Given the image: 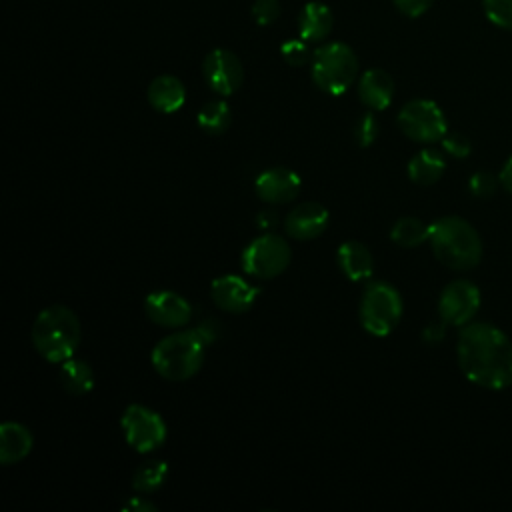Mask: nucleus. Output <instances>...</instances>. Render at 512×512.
I'll list each match as a JSON object with an SVG mask.
<instances>
[{
    "label": "nucleus",
    "mask_w": 512,
    "mask_h": 512,
    "mask_svg": "<svg viewBox=\"0 0 512 512\" xmlns=\"http://www.w3.org/2000/svg\"><path fill=\"white\" fill-rule=\"evenodd\" d=\"M250 14L258 26H270L280 16V2L278 0H254Z\"/></svg>",
    "instance_id": "30"
},
{
    "label": "nucleus",
    "mask_w": 512,
    "mask_h": 512,
    "mask_svg": "<svg viewBox=\"0 0 512 512\" xmlns=\"http://www.w3.org/2000/svg\"><path fill=\"white\" fill-rule=\"evenodd\" d=\"M428 242L434 256L452 270H470L482 258L476 228L460 216H442L430 224Z\"/></svg>",
    "instance_id": "2"
},
{
    "label": "nucleus",
    "mask_w": 512,
    "mask_h": 512,
    "mask_svg": "<svg viewBox=\"0 0 512 512\" xmlns=\"http://www.w3.org/2000/svg\"><path fill=\"white\" fill-rule=\"evenodd\" d=\"M312 82L326 94H344L358 76V58L344 42H328L312 54Z\"/></svg>",
    "instance_id": "5"
},
{
    "label": "nucleus",
    "mask_w": 512,
    "mask_h": 512,
    "mask_svg": "<svg viewBox=\"0 0 512 512\" xmlns=\"http://www.w3.org/2000/svg\"><path fill=\"white\" fill-rule=\"evenodd\" d=\"M146 316L164 328H180L186 326L192 318V306L188 300L170 290L150 292L144 300Z\"/></svg>",
    "instance_id": "13"
},
{
    "label": "nucleus",
    "mask_w": 512,
    "mask_h": 512,
    "mask_svg": "<svg viewBox=\"0 0 512 512\" xmlns=\"http://www.w3.org/2000/svg\"><path fill=\"white\" fill-rule=\"evenodd\" d=\"M78 316L66 306L44 308L32 324V344L36 352L54 364L72 358L80 344Z\"/></svg>",
    "instance_id": "3"
},
{
    "label": "nucleus",
    "mask_w": 512,
    "mask_h": 512,
    "mask_svg": "<svg viewBox=\"0 0 512 512\" xmlns=\"http://www.w3.org/2000/svg\"><path fill=\"white\" fill-rule=\"evenodd\" d=\"M34 438L30 430L20 422H4L0 426V462L14 464L26 458L32 450Z\"/></svg>",
    "instance_id": "20"
},
{
    "label": "nucleus",
    "mask_w": 512,
    "mask_h": 512,
    "mask_svg": "<svg viewBox=\"0 0 512 512\" xmlns=\"http://www.w3.org/2000/svg\"><path fill=\"white\" fill-rule=\"evenodd\" d=\"M402 316V298L398 290L386 282L370 284L360 300V324L378 338L388 336Z\"/></svg>",
    "instance_id": "6"
},
{
    "label": "nucleus",
    "mask_w": 512,
    "mask_h": 512,
    "mask_svg": "<svg viewBox=\"0 0 512 512\" xmlns=\"http://www.w3.org/2000/svg\"><path fill=\"white\" fill-rule=\"evenodd\" d=\"M486 18L504 30H512V0H482Z\"/></svg>",
    "instance_id": "26"
},
{
    "label": "nucleus",
    "mask_w": 512,
    "mask_h": 512,
    "mask_svg": "<svg viewBox=\"0 0 512 512\" xmlns=\"http://www.w3.org/2000/svg\"><path fill=\"white\" fill-rule=\"evenodd\" d=\"M196 122L202 132L210 136H220L230 128V122H232L230 106L224 100H210L198 110Z\"/></svg>",
    "instance_id": "23"
},
{
    "label": "nucleus",
    "mask_w": 512,
    "mask_h": 512,
    "mask_svg": "<svg viewBox=\"0 0 512 512\" xmlns=\"http://www.w3.org/2000/svg\"><path fill=\"white\" fill-rule=\"evenodd\" d=\"M290 254V246L282 236L264 232L242 250L240 264L246 274L268 280L288 268Z\"/></svg>",
    "instance_id": "7"
},
{
    "label": "nucleus",
    "mask_w": 512,
    "mask_h": 512,
    "mask_svg": "<svg viewBox=\"0 0 512 512\" xmlns=\"http://www.w3.org/2000/svg\"><path fill=\"white\" fill-rule=\"evenodd\" d=\"M122 510H130V512H152L156 510V504H152L148 498L144 496H134L130 500H126L122 504Z\"/></svg>",
    "instance_id": "35"
},
{
    "label": "nucleus",
    "mask_w": 512,
    "mask_h": 512,
    "mask_svg": "<svg viewBox=\"0 0 512 512\" xmlns=\"http://www.w3.org/2000/svg\"><path fill=\"white\" fill-rule=\"evenodd\" d=\"M302 188L300 176L290 168H268L258 174L254 182L256 196L266 204H286L292 202Z\"/></svg>",
    "instance_id": "14"
},
{
    "label": "nucleus",
    "mask_w": 512,
    "mask_h": 512,
    "mask_svg": "<svg viewBox=\"0 0 512 512\" xmlns=\"http://www.w3.org/2000/svg\"><path fill=\"white\" fill-rule=\"evenodd\" d=\"M330 222L328 210L318 202H304L292 208L284 220V230L294 240L318 238Z\"/></svg>",
    "instance_id": "15"
},
{
    "label": "nucleus",
    "mask_w": 512,
    "mask_h": 512,
    "mask_svg": "<svg viewBox=\"0 0 512 512\" xmlns=\"http://www.w3.org/2000/svg\"><path fill=\"white\" fill-rule=\"evenodd\" d=\"M336 264L340 272L352 280V282H362L368 280L374 272V260L370 250L358 242V240H346L338 246L336 250Z\"/></svg>",
    "instance_id": "17"
},
{
    "label": "nucleus",
    "mask_w": 512,
    "mask_h": 512,
    "mask_svg": "<svg viewBox=\"0 0 512 512\" xmlns=\"http://www.w3.org/2000/svg\"><path fill=\"white\" fill-rule=\"evenodd\" d=\"M480 308V290L466 278L452 280L438 298V314L450 326H466Z\"/></svg>",
    "instance_id": "10"
},
{
    "label": "nucleus",
    "mask_w": 512,
    "mask_h": 512,
    "mask_svg": "<svg viewBox=\"0 0 512 512\" xmlns=\"http://www.w3.org/2000/svg\"><path fill=\"white\" fill-rule=\"evenodd\" d=\"M498 184H500V180H498L494 174H490V172H486V170H480V172H474V174L470 176V180H468V190H470V194L476 196V198H490V196L496 192Z\"/></svg>",
    "instance_id": "28"
},
{
    "label": "nucleus",
    "mask_w": 512,
    "mask_h": 512,
    "mask_svg": "<svg viewBox=\"0 0 512 512\" xmlns=\"http://www.w3.org/2000/svg\"><path fill=\"white\" fill-rule=\"evenodd\" d=\"M392 2H394L396 10L402 12L404 16L418 18V16H422L432 6L434 0H392Z\"/></svg>",
    "instance_id": "33"
},
{
    "label": "nucleus",
    "mask_w": 512,
    "mask_h": 512,
    "mask_svg": "<svg viewBox=\"0 0 512 512\" xmlns=\"http://www.w3.org/2000/svg\"><path fill=\"white\" fill-rule=\"evenodd\" d=\"M444 332H446V322L440 318V322H432L424 328L422 332V340L428 342V344H436L444 338Z\"/></svg>",
    "instance_id": "34"
},
{
    "label": "nucleus",
    "mask_w": 512,
    "mask_h": 512,
    "mask_svg": "<svg viewBox=\"0 0 512 512\" xmlns=\"http://www.w3.org/2000/svg\"><path fill=\"white\" fill-rule=\"evenodd\" d=\"M442 148L454 156V158H466L472 150L470 146V140L464 136V134H458V132H452V134H446L442 138Z\"/></svg>",
    "instance_id": "31"
},
{
    "label": "nucleus",
    "mask_w": 512,
    "mask_h": 512,
    "mask_svg": "<svg viewBox=\"0 0 512 512\" xmlns=\"http://www.w3.org/2000/svg\"><path fill=\"white\" fill-rule=\"evenodd\" d=\"M280 54H282L286 64H290V66H304L308 60H312L314 52H310L308 42L298 36V38H290V40L282 42Z\"/></svg>",
    "instance_id": "27"
},
{
    "label": "nucleus",
    "mask_w": 512,
    "mask_h": 512,
    "mask_svg": "<svg viewBox=\"0 0 512 512\" xmlns=\"http://www.w3.org/2000/svg\"><path fill=\"white\" fill-rule=\"evenodd\" d=\"M154 370L172 382L192 378L204 362V344L190 330L170 334L152 348Z\"/></svg>",
    "instance_id": "4"
},
{
    "label": "nucleus",
    "mask_w": 512,
    "mask_h": 512,
    "mask_svg": "<svg viewBox=\"0 0 512 512\" xmlns=\"http://www.w3.org/2000/svg\"><path fill=\"white\" fill-rule=\"evenodd\" d=\"M212 302L230 314H242L252 308L258 298V288L236 274H224L210 284Z\"/></svg>",
    "instance_id": "12"
},
{
    "label": "nucleus",
    "mask_w": 512,
    "mask_h": 512,
    "mask_svg": "<svg viewBox=\"0 0 512 512\" xmlns=\"http://www.w3.org/2000/svg\"><path fill=\"white\" fill-rule=\"evenodd\" d=\"M146 96L154 110L162 114H172L184 106L186 88L180 78L172 74H160L150 82Z\"/></svg>",
    "instance_id": "19"
},
{
    "label": "nucleus",
    "mask_w": 512,
    "mask_h": 512,
    "mask_svg": "<svg viewBox=\"0 0 512 512\" xmlns=\"http://www.w3.org/2000/svg\"><path fill=\"white\" fill-rule=\"evenodd\" d=\"M202 74L210 90L218 96L234 94L244 80L240 58L226 48H214L206 54L202 62Z\"/></svg>",
    "instance_id": "11"
},
{
    "label": "nucleus",
    "mask_w": 512,
    "mask_h": 512,
    "mask_svg": "<svg viewBox=\"0 0 512 512\" xmlns=\"http://www.w3.org/2000/svg\"><path fill=\"white\" fill-rule=\"evenodd\" d=\"M498 180H500L502 188L512 194V156H510V158L506 160V164L502 166V170H500V174H498Z\"/></svg>",
    "instance_id": "37"
},
{
    "label": "nucleus",
    "mask_w": 512,
    "mask_h": 512,
    "mask_svg": "<svg viewBox=\"0 0 512 512\" xmlns=\"http://www.w3.org/2000/svg\"><path fill=\"white\" fill-rule=\"evenodd\" d=\"M462 374L476 386L504 390L512 386V342L488 322H468L456 342Z\"/></svg>",
    "instance_id": "1"
},
{
    "label": "nucleus",
    "mask_w": 512,
    "mask_h": 512,
    "mask_svg": "<svg viewBox=\"0 0 512 512\" xmlns=\"http://www.w3.org/2000/svg\"><path fill=\"white\" fill-rule=\"evenodd\" d=\"M192 332L198 336V340L206 346L212 344L218 336H220V324L214 318H204L202 322H198Z\"/></svg>",
    "instance_id": "32"
},
{
    "label": "nucleus",
    "mask_w": 512,
    "mask_h": 512,
    "mask_svg": "<svg viewBox=\"0 0 512 512\" xmlns=\"http://www.w3.org/2000/svg\"><path fill=\"white\" fill-rule=\"evenodd\" d=\"M398 126L404 136L422 144L438 142L448 132V122L442 108L426 98L406 102L398 114Z\"/></svg>",
    "instance_id": "8"
},
{
    "label": "nucleus",
    "mask_w": 512,
    "mask_h": 512,
    "mask_svg": "<svg viewBox=\"0 0 512 512\" xmlns=\"http://www.w3.org/2000/svg\"><path fill=\"white\" fill-rule=\"evenodd\" d=\"M446 170L444 156L434 148H424L408 162V176L418 186H430L442 178Z\"/></svg>",
    "instance_id": "21"
},
{
    "label": "nucleus",
    "mask_w": 512,
    "mask_h": 512,
    "mask_svg": "<svg viewBox=\"0 0 512 512\" xmlns=\"http://www.w3.org/2000/svg\"><path fill=\"white\" fill-rule=\"evenodd\" d=\"M334 26L332 10L318 0L306 2L298 12V36L306 42H322Z\"/></svg>",
    "instance_id": "18"
},
{
    "label": "nucleus",
    "mask_w": 512,
    "mask_h": 512,
    "mask_svg": "<svg viewBox=\"0 0 512 512\" xmlns=\"http://www.w3.org/2000/svg\"><path fill=\"white\" fill-rule=\"evenodd\" d=\"M60 382L68 394L84 396L94 388V370L88 362L72 356L60 366Z\"/></svg>",
    "instance_id": "22"
},
{
    "label": "nucleus",
    "mask_w": 512,
    "mask_h": 512,
    "mask_svg": "<svg viewBox=\"0 0 512 512\" xmlns=\"http://www.w3.org/2000/svg\"><path fill=\"white\" fill-rule=\"evenodd\" d=\"M168 478V464L162 460H150L136 468L132 476V488L140 494L156 492Z\"/></svg>",
    "instance_id": "25"
},
{
    "label": "nucleus",
    "mask_w": 512,
    "mask_h": 512,
    "mask_svg": "<svg viewBox=\"0 0 512 512\" xmlns=\"http://www.w3.org/2000/svg\"><path fill=\"white\" fill-rule=\"evenodd\" d=\"M378 132H380V124L372 112H366L364 116H360L354 126V138L360 146L374 144V140L378 138Z\"/></svg>",
    "instance_id": "29"
},
{
    "label": "nucleus",
    "mask_w": 512,
    "mask_h": 512,
    "mask_svg": "<svg viewBox=\"0 0 512 512\" xmlns=\"http://www.w3.org/2000/svg\"><path fill=\"white\" fill-rule=\"evenodd\" d=\"M256 224H258L260 230L272 232V230L276 228V224H278V216H276V212H272L270 208L260 210V212L256 214Z\"/></svg>",
    "instance_id": "36"
},
{
    "label": "nucleus",
    "mask_w": 512,
    "mask_h": 512,
    "mask_svg": "<svg viewBox=\"0 0 512 512\" xmlns=\"http://www.w3.org/2000/svg\"><path fill=\"white\" fill-rule=\"evenodd\" d=\"M428 234H430V226H426L422 220H418L414 216H404V218L396 220L390 230L392 242L402 248L420 246L422 242L428 240Z\"/></svg>",
    "instance_id": "24"
},
{
    "label": "nucleus",
    "mask_w": 512,
    "mask_h": 512,
    "mask_svg": "<svg viewBox=\"0 0 512 512\" xmlns=\"http://www.w3.org/2000/svg\"><path fill=\"white\" fill-rule=\"evenodd\" d=\"M358 96L366 108L374 112L386 110L394 98L392 76L380 68L366 70L358 80Z\"/></svg>",
    "instance_id": "16"
},
{
    "label": "nucleus",
    "mask_w": 512,
    "mask_h": 512,
    "mask_svg": "<svg viewBox=\"0 0 512 512\" xmlns=\"http://www.w3.org/2000/svg\"><path fill=\"white\" fill-rule=\"evenodd\" d=\"M120 426L126 442L140 454L160 448L166 440L162 416L142 404H130L120 418Z\"/></svg>",
    "instance_id": "9"
}]
</instances>
